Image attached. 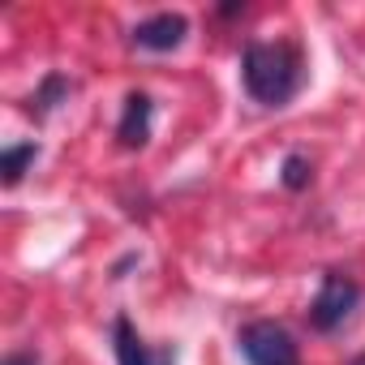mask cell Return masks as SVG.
<instances>
[{
	"label": "cell",
	"instance_id": "6da1fadb",
	"mask_svg": "<svg viewBox=\"0 0 365 365\" xmlns=\"http://www.w3.org/2000/svg\"><path fill=\"white\" fill-rule=\"evenodd\" d=\"M241 82L254 103L284 108L305 86V61L297 43H250L241 56Z\"/></svg>",
	"mask_w": 365,
	"mask_h": 365
},
{
	"label": "cell",
	"instance_id": "52a82bcc",
	"mask_svg": "<svg viewBox=\"0 0 365 365\" xmlns=\"http://www.w3.org/2000/svg\"><path fill=\"white\" fill-rule=\"evenodd\" d=\"M39 159V142H18V146H5V155H0V172H5V185L14 190L18 180L26 176V168Z\"/></svg>",
	"mask_w": 365,
	"mask_h": 365
},
{
	"label": "cell",
	"instance_id": "30bf717a",
	"mask_svg": "<svg viewBox=\"0 0 365 365\" xmlns=\"http://www.w3.org/2000/svg\"><path fill=\"white\" fill-rule=\"evenodd\" d=\"M5 365H39V352H14L5 356Z\"/></svg>",
	"mask_w": 365,
	"mask_h": 365
},
{
	"label": "cell",
	"instance_id": "5b68a950",
	"mask_svg": "<svg viewBox=\"0 0 365 365\" xmlns=\"http://www.w3.org/2000/svg\"><path fill=\"white\" fill-rule=\"evenodd\" d=\"M185 35H190L185 14H155V18L133 26V43L146 48V52H176L185 43Z\"/></svg>",
	"mask_w": 365,
	"mask_h": 365
},
{
	"label": "cell",
	"instance_id": "3957f363",
	"mask_svg": "<svg viewBox=\"0 0 365 365\" xmlns=\"http://www.w3.org/2000/svg\"><path fill=\"white\" fill-rule=\"evenodd\" d=\"M356 301H361V284H356L352 275H344V271H327L318 297L309 301V327H314V331H335V327H344V318L356 309Z\"/></svg>",
	"mask_w": 365,
	"mask_h": 365
},
{
	"label": "cell",
	"instance_id": "277c9868",
	"mask_svg": "<svg viewBox=\"0 0 365 365\" xmlns=\"http://www.w3.org/2000/svg\"><path fill=\"white\" fill-rule=\"evenodd\" d=\"M112 348H116V365H176V348H146V339L138 335V327L116 314L112 322Z\"/></svg>",
	"mask_w": 365,
	"mask_h": 365
},
{
	"label": "cell",
	"instance_id": "ba28073f",
	"mask_svg": "<svg viewBox=\"0 0 365 365\" xmlns=\"http://www.w3.org/2000/svg\"><path fill=\"white\" fill-rule=\"evenodd\" d=\"M65 95H69V82H65L61 73H48V78H43V86H39V95L31 99V112H39V116H43V112H52V108H56V99H65Z\"/></svg>",
	"mask_w": 365,
	"mask_h": 365
},
{
	"label": "cell",
	"instance_id": "7a4b0ae2",
	"mask_svg": "<svg viewBox=\"0 0 365 365\" xmlns=\"http://www.w3.org/2000/svg\"><path fill=\"white\" fill-rule=\"evenodd\" d=\"M241 352L250 365H301V348L292 339V331L275 318H258V322H245L241 335H237Z\"/></svg>",
	"mask_w": 365,
	"mask_h": 365
},
{
	"label": "cell",
	"instance_id": "9c48e42d",
	"mask_svg": "<svg viewBox=\"0 0 365 365\" xmlns=\"http://www.w3.org/2000/svg\"><path fill=\"white\" fill-rule=\"evenodd\" d=\"M279 180H284V185H288L292 194H301V190L309 185V180H314V168H309V159H305V155H288V159H284V172H279Z\"/></svg>",
	"mask_w": 365,
	"mask_h": 365
},
{
	"label": "cell",
	"instance_id": "8fae6325",
	"mask_svg": "<svg viewBox=\"0 0 365 365\" xmlns=\"http://www.w3.org/2000/svg\"><path fill=\"white\" fill-rule=\"evenodd\" d=\"M352 365H365V352H361V356H356V361H352Z\"/></svg>",
	"mask_w": 365,
	"mask_h": 365
},
{
	"label": "cell",
	"instance_id": "8992f818",
	"mask_svg": "<svg viewBox=\"0 0 365 365\" xmlns=\"http://www.w3.org/2000/svg\"><path fill=\"white\" fill-rule=\"evenodd\" d=\"M150 116H155V103L146 91H129L125 99V112H120V125H116V138L125 150H142L146 138H150Z\"/></svg>",
	"mask_w": 365,
	"mask_h": 365
}]
</instances>
